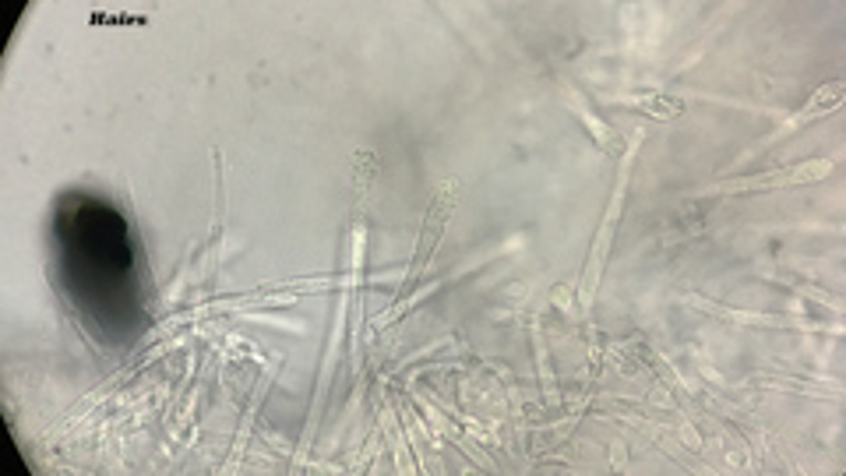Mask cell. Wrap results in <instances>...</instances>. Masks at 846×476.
Masks as SVG:
<instances>
[{
	"label": "cell",
	"mask_w": 846,
	"mask_h": 476,
	"mask_svg": "<svg viewBox=\"0 0 846 476\" xmlns=\"http://www.w3.org/2000/svg\"><path fill=\"white\" fill-rule=\"evenodd\" d=\"M833 159H815V163H801L794 169H773V174H759V177H741L730 180L723 187H713V195H747V190H773V187H794V184H812L829 177Z\"/></svg>",
	"instance_id": "2"
},
{
	"label": "cell",
	"mask_w": 846,
	"mask_h": 476,
	"mask_svg": "<svg viewBox=\"0 0 846 476\" xmlns=\"http://www.w3.org/2000/svg\"><path fill=\"white\" fill-rule=\"evenodd\" d=\"M631 106L649 113V117H657V121H674L684 113V103L670 100V95H646V100H631Z\"/></svg>",
	"instance_id": "4"
},
{
	"label": "cell",
	"mask_w": 846,
	"mask_h": 476,
	"mask_svg": "<svg viewBox=\"0 0 846 476\" xmlns=\"http://www.w3.org/2000/svg\"><path fill=\"white\" fill-rule=\"evenodd\" d=\"M455 195H458V184L452 180V184H445V187L437 190V198H434V205H431V213L423 216V230H420V240H416V251H413V258H410L406 282H402V297H410V293H413V286H416V279H420V272H423V265L431 261V255H434V247H437L441 234H445V223H448V216H452Z\"/></svg>",
	"instance_id": "1"
},
{
	"label": "cell",
	"mask_w": 846,
	"mask_h": 476,
	"mask_svg": "<svg viewBox=\"0 0 846 476\" xmlns=\"http://www.w3.org/2000/svg\"><path fill=\"white\" fill-rule=\"evenodd\" d=\"M843 95H846V85H843V82H829V85L818 89V92L812 95V103H807L786 127H801V124H812V121L825 117V113H833V110L843 103Z\"/></svg>",
	"instance_id": "3"
}]
</instances>
